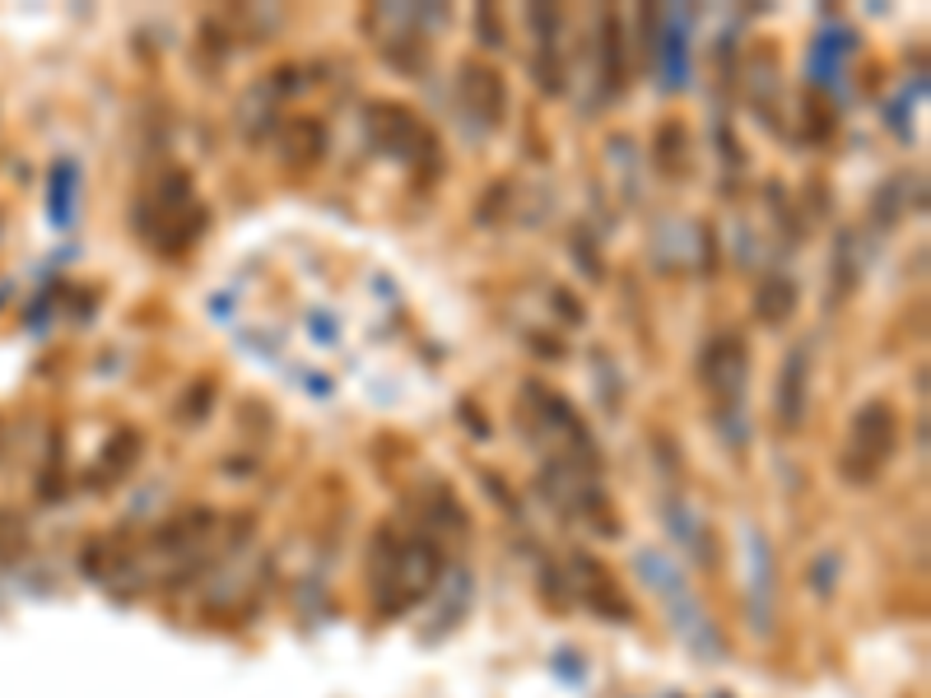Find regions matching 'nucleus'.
I'll return each mask as SVG.
<instances>
[{
    "mask_svg": "<svg viewBox=\"0 0 931 698\" xmlns=\"http://www.w3.org/2000/svg\"><path fill=\"white\" fill-rule=\"evenodd\" d=\"M373 578H378V610L382 615H405L420 597H429L438 578H443V550L424 535L396 540L392 559L373 563Z\"/></svg>",
    "mask_w": 931,
    "mask_h": 698,
    "instance_id": "nucleus-1",
    "label": "nucleus"
},
{
    "mask_svg": "<svg viewBox=\"0 0 931 698\" xmlns=\"http://www.w3.org/2000/svg\"><path fill=\"white\" fill-rule=\"evenodd\" d=\"M894 448H899V420H894V410L885 401H866L857 415H852L847 443L839 452V475L847 484H871L890 465Z\"/></svg>",
    "mask_w": 931,
    "mask_h": 698,
    "instance_id": "nucleus-2",
    "label": "nucleus"
},
{
    "mask_svg": "<svg viewBox=\"0 0 931 698\" xmlns=\"http://www.w3.org/2000/svg\"><path fill=\"white\" fill-rule=\"evenodd\" d=\"M369 131L373 140L386 149V154H396V159H420V154L438 149L433 145V131H424V126L415 121V112L401 108V102H373L369 108Z\"/></svg>",
    "mask_w": 931,
    "mask_h": 698,
    "instance_id": "nucleus-3",
    "label": "nucleus"
},
{
    "mask_svg": "<svg viewBox=\"0 0 931 698\" xmlns=\"http://www.w3.org/2000/svg\"><path fill=\"white\" fill-rule=\"evenodd\" d=\"M745 373H749V350H745L741 335H717V341L704 350V358H698V382L713 386V392L741 396Z\"/></svg>",
    "mask_w": 931,
    "mask_h": 698,
    "instance_id": "nucleus-4",
    "label": "nucleus"
},
{
    "mask_svg": "<svg viewBox=\"0 0 931 698\" xmlns=\"http://www.w3.org/2000/svg\"><path fill=\"white\" fill-rule=\"evenodd\" d=\"M457 89H461V102H465V112H471V117H480V126H494V121L503 117V102H508V94H503V80H499V70H489V66H480V61H465V66H461V80H457Z\"/></svg>",
    "mask_w": 931,
    "mask_h": 698,
    "instance_id": "nucleus-5",
    "label": "nucleus"
},
{
    "mask_svg": "<svg viewBox=\"0 0 931 698\" xmlns=\"http://www.w3.org/2000/svg\"><path fill=\"white\" fill-rule=\"evenodd\" d=\"M806 354H792L783 364V377H778V420L783 429H796L806 420Z\"/></svg>",
    "mask_w": 931,
    "mask_h": 698,
    "instance_id": "nucleus-6",
    "label": "nucleus"
},
{
    "mask_svg": "<svg viewBox=\"0 0 931 698\" xmlns=\"http://www.w3.org/2000/svg\"><path fill=\"white\" fill-rule=\"evenodd\" d=\"M796 313V284L787 275H768L755 294V317L764 326H787Z\"/></svg>",
    "mask_w": 931,
    "mask_h": 698,
    "instance_id": "nucleus-7",
    "label": "nucleus"
},
{
    "mask_svg": "<svg viewBox=\"0 0 931 698\" xmlns=\"http://www.w3.org/2000/svg\"><path fill=\"white\" fill-rule=\"evenodd\" d=\"M80 563H85V578L108 582L121 563H131V554H126V540H121V535H98L94 545H85Z\"/></svg>",
    "mask_w": 931,
    "mask_h": 698,
    "instance_id": "nucleus-8",
    "label": "nucleus"
},
{
    "mask_svg": "<svg viewBox=\"0 0 931 698\" xmlns=\"http://www.w3.org/2000/svg\"><path fill=\"white\" fill-rule=\"evenodd\" d=\"M322 145H326V136H322V126L313 121V117H294L290 126H284V149H290V159H322Z\"/></svg>",
    "mask_w": 931,
    "mask_h": 698,
    "instance_id": "nucleus-9",
    "label": "nucleus"
},
{
    "mask_svg": "<svg viewBox=\"0 0 931 698\" xmlns=\"http://www.w3.org/2000/svg\"><path fill=\"white\" fill-rule=\"evenodd\" d=\"M136 461H140V433L121 429V433H112V443L102 448V475H108V480H121Z\"/></svg>",
    "mask_w": 931,
    "mask_h": 698,
    "instance_id": "nucleus-10",
    "label": "nucleus"
},
{
    "mask_svg": "<svg viewBox=\"0 0 931 698\" xmlns=\"http://www.w3.org/2000/svg\"><path fill=\"white\" fill-rule=\"evenodd\" d=\"M680 145H685V131H680L676 121H666L661 131H657V164H661V173H670V177L680 173Z\"/></svg>",
    "mask_w": 931,
    "mask_h": 698,
    "instance_id": "nucleus-11",
    "label": "nucleus"
},
{
    "mask_svg": "<svg viewBox=\"0 0 931 698\" xmlns=\"http://www.w3.org/2000/svg\"><path fill=\"white\" fill-rule=\"evenodd\" d=\"M210 401H215V382H205V377H200V382H192V392H187L183 401H177V420H183V424L200 420L205 410H210Z\"/></svg>",
    "mask_w": 931,
    "mask_h": 698,
    "instance_id": "nucleus-12",
    "label": "nucleus"
},
{
    "mask_svg": "<svg viewBox=\"0 0 931 698\" xmlns=\"http://www.w3.org/2000/svg\"><path fill=\"white\" fill-rule=\"evenodd\" d=\"M606 85L619 89L625 85V47H619V23L606 19Z\"/></svg>",
    "mask_w": 931,
    "mask_h": 698,
    "instance_id": "nucleus-13",
    "label": "nucleus"
},
{
    "mask_svg": "<svg viewBox=\"0 0 931 698\" xmlns=\"http://www.w3.org/2000/svg\"><path fill=\"white\" fill-rule=\"evenodd\" d=\"M555 298H559V313H564V317H574V322H582V307H574V298H568L564 289H559Z\"/></svg>",
    "mask_w": 931,
    "mask_h": 698,
    "instance_id": "nucleus-14",
    "label": "nucleus"
}]
</instances>
